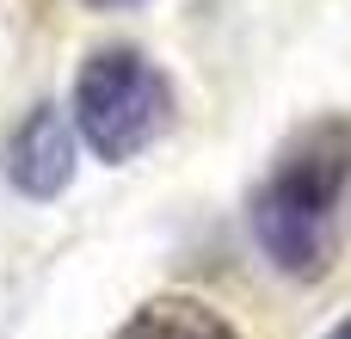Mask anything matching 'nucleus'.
Returning <instances> with one entry per match:
<instances>
[{
  "label": "nucleus",
  "instance_id": "f257e3e1",
  "mask_svg": "<svg viewBox=\"0 0 351 339\" xmlns=\"http://www.w3.org/2000/svg\"><path fill=\"white\" fill-rule=\"evenodd\" d=\"M346 179H351V117H315L278 148V167L253 191V235L278 272H290V278L327 272V259H333L327 216H333Z\"/></svg>",
  "mask_w": 351,
  "mask_h": 339
},
{
  "label": "nucleus",
  "instance_id": "f03ea898",
  "mask_svg": "<svg viewBox=\"0 0 351 339\" xmlns=\"http://www.w3.org/2000/svg\"><path fill=\"white\" fill-rule=\"evenodd\" d=\"M173 124V86L136 43H105L74 74V130L99 161H136Z\"/></svg>",
  "mask_w": 351,
  "mask_h": 339
},
{
  "label": "nucleus",
  "instance_id": "7ed1b4c3",
  "mask_svg": "<svg viewBox=\"0 0 351 339\" xmlns=\"http://www.w3.org/2000/svg\"><path fill=\"white\" fill-rule=\"evenodd\" d=\"M74 173V136H68V117L56 105H31L25 124L12 130L6 142V179L25 191V198H56Z\"/></svg>",
  "mask_w": 351,
  "mask_h": 339
},
{
  "label": "nucleus",
  "instance_id": "20e7f679",
  "mask_svg": "<svg viewBox=\"0 0 351 339\" xmlns=\"http://www.w3.org/2000/svg\"><path fill=\"white\" fill-rule=\"evenodd\" d=\"M117 339H241V334L228 315H216L197 296H154L117 327Z\"/></svg>",
  "mask_w": 351,
  "mask_h": 339
},
{
  "label": "nucleus",
  "instance_id": "39448f33",
  "mask_svg": "<svg viewBox=\"0 0 351 339\" xmlns=\"http://www.w3.org/2000/svg\"><path fill=\"white\" fill-rule=\"evenodd\" d=\"M327 339H351V315H346V321H339V327H333Z\"/></svg>",
  "mask_w": 351,
  "mask_h": 339
},
{
  "label": "nucleus",
  "instance_id": "423d86ee",
  "mask_svg": "<svg viewBox=\"0 0 351 339\" xmlns=\"http://www.w3.org/2000/svg\"><path fill=\"white\" fill-rule=\"evenodd\" d=\"M93 6H130V0H93Z\"/></svg>",
  "mask_w": 351,
  "mask_h": 339
}]
</instances>
